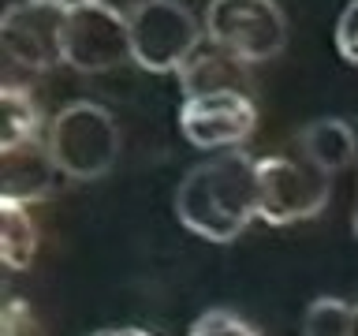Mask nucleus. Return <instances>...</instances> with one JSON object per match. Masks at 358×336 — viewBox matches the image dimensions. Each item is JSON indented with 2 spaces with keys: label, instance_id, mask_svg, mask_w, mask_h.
<instances>
[{
  "label": "nucleus",
  "instance_id": "f257e3e1",
  "mask_svg": "<svg viewBox=\"0 0 358 336\" xmlns=\"http://www.w3.org/2000/svg\"><path fill=\"white\" fill-rule=\"evenodd\" d=\"M176 217L198 239H239L257 217V161L231 150L190 168L176 187Z\"/></svg>",
  "mask_w": 358,
  "mask_h": 336
},
{
  "label": "nucleus",
  "instance_id": "f03ea898",
  "mask_svg": "<svg viewBox=\"0 0 358 336\" xmlns=\"http://www.w3.org/2000/svg\"><path fill=\"white\" fill-rule=\"evenodd\" d=\"M49 150L67 179H101L120 157V123L97 101H71L49 123Z\"/></svg>",
  "mask_w": 358,
  "mask_h": 336
},
{
  "label": "nucleus",
  "instance_id": "7ed1b4c3",
  "mask_svg": "<svg viewBox=\"0 0 358 336\" xmlns=\"http://www.w3.org/2000/svg\"><path fill=\"white\" fill-rule=\"evenodd\" d=\"M332 176L313 161L295 157H262L257 161V217L273 228L310 220L329 206Z\"/></svg>",
  "mask_w": 358,
  "mask_h": 336
},
{
  "label": "nucleus",
  "instance_id": "20e7f679",
  "mask_svg": "<svg viewBox=\"0 0 358 336\" xmlns=\"http://www.w3.org/2000/svg\"><path fill=\"white\" fill-rule=\"evenodd\" d=\"M201 34H206V22L190 15L187 4L145 0L131 15V60L153 75L179 71L201 45Z\"/></svg>",
  "mask_w": 358,
  "mask_h": 336
},
{
  "label": "nucleus",
  "instance_id": "39448f33",
  "mask_svg": "<svg viewBox=\"0 0 358 336\" xmlns=\"http://www.w3.org/2000/svg\"><path fill=\"white\" fill-rule=\"evenodd\" d=\"M206 34L246 64L276 60L287 45V19L276 0H209Z\"/></svg>",
  "mask_w": 358,
  "mask_h": 336
},
{
  "label": "nucleus",
  "instance_id": "423d86ee",
  "mask_svg": "<svg viewBox=\"0 0 358 336\" xmlns=\"http://www.w3.org/2000/svg\"><path fill=\"white\" fill-rule=\"evenodd\" d=\"M131 60V19L105 8L101 0L67 8L64 27V64L83 75H101Z\"/></svg>",
  "mask_w": 358,
  "mask_h": 336
},
{
  "label": "nucleus",
  "instance_id": "0eeeda50",
  "mask_svg": "<svg viewBox=\"0 0 358 336\" xmlns=\"http://www.w3.org/2000/svg\"><path fill=\"white\" fill-rule=\"evenodd\" d=\"M64 27L67 8L60 0H19L0 19V45L27 71H49L64 64Z\"/></svg>",
  "mask_w": 358,
  "mask_h": 336
},
{
  "label": "nucleus",
  "instance_id": "6e6552de",
  "mask_svg": "<svg viewBox=\"0 0 358 336\" xmlns=\"http://www.w3.org/2000/svg\"><path fill=\"white\" fill-rule=\"evenodd\" d=\"M257 127V108L250 94L220 90V94H194L179 108V131L194 150H231L243 146Z\"/></svg>",
  "mask_w": 358,
  "mask_h": 336
},
{
  "label": "nucleus",
  "instance_id": "1a4fd4ad",
  "mask_svg": "<svg viewBox=\"0 0 358 336\" xmlns=\"http://www.w3.org/2000/svg\"><path fill=\"white\" fill-rule=\"evenodd\" d=\"M60 164L49 150V139H22L15 146H0V198L11 202H41L60 183Z\"/></svg>",
  "mask_w": 358,
  "mask_h": 336
},
{
  "label": "nucleus",
  "instance_id": "9d476101",
  "mask_svg": "<svg viewBox=\"0 0 358 336\" xmlns=\"http://www.w3.org/2000/svg\"><path fill=\"white\" fill-rule=\"evenodd\" d=\"M179 86H183L187 97L194 94H220V90H239V94H250V64L239 60L235 52L220 49L217 41L198 45L190 52V60L179 67Z\"/></svg>",
  "mask_w": 358,
  "mask_h": 336
},
{
  "label": "nucleus",
  "instance_id": "9b49d317",
  "mask_svg": "<svg viewBox=\"0 0 358 336\" xmlns=\"http://www.w3.org/2000/svg\"><path fill=\"white\" fill-rule=\"evenodd\" d=\"M299 142H302V157L313 161L317 168H324L329 176L343 172V168L358 157V139H355V131L347 120H332V116L313 120L302 127Z\"/></svg>",
  "mask_w": 358,
  "mask_h": 336
},
{
  "label": "nucleus",
  "instance_id": "f8f14e48",
  "mask_svg": "<svg viewBox=\"0 0 358 336\" xmlns=\"http://www.w3.org/2000/svg\"><path fill=\"white\" fill-rule=\"evenodd\" d=\"M38 258V224L22 202L0 198V262L8 273H22Z\"/></svg>",
  "mask_w": 358,
  "mask_h": 336
},
{
  "label": "nucleus",
  "instance_id": "ddd939ff",
  "mask_svg": "<svg viewBox=\"0 0 358 336\" xmlns=\"http://www.w3.org/2000/svg\"><path fill=\"white\" fill-rule=\"evenodd\" d=\"M41 127V108L30 97V90L15 83L4 86L0 94V146H15L22 139H34Z\"/></svg>",
  "mask_w": 358,
  "mask_h": 336
},
{
  "label": "nucleus",
  "instance_id": "4468645a",
  "mask_svg": "<svg viewBox=\"0 0 358 336\" xmlns=\"http://www.w3.org/2000/svg\"><path fill=\"white\" fill-rule=\"evenodd\" d=\"M302 336H351V302L321 295L302 314Z\"/></svg>",
  "mask_w": 358,
  "mask_h": 336
},
{
  "label": "nucleus",
  "instance_id": "2eb2a0df",
  "mask_svg": "<svg viewBox=\"0 0 358 336\" xmlns=\"http://www.w3.org/2000/svg\"><path fill=\"white\" fill-rule=\"evenodd\" d=\"M187 336H262V332L235 310H209L190 325Z\"/></svg>",
  "mask_w": 358,
  "mask_h": 336
},
{
  "label": "nucleus",
  "instance_id": "dca6fc26",
  "mask_svg": "<svg viewBox=\"0 0 358 336\" xmlns=\"http://www.w3.org/2000/svg\"><path fill=\"white\" fill-rule=\"evenodd\" d=\"M0 336H45L38 314L30 310V302L8 299L4 314H0Z\"/></svg>",
  "mask_w": 358,
  "mask_h": 336
},
{
  "label": "nucleus",
  "instance_id": "f3484780",
  "mask_svg": "<svg viewBox=\"0 0 358 336\" xmlns=\"http://www.w3.org/2000/svg\"><path fill=\"white\" fill-rule=\"evenodd\" d=\"M336 49H340V56L347 64L358 67V0H351L343 8L340 22H336Z\"/></svg>",
  "mask_w": 358,
  "mask_h": 336
},
{
  "label": "nucleus",
  "instance_id": "a211bd4d",
  "mask_svg": "<svg viewBox=\"0 0 358 336\" xmlns=\"http://www.w3.org/2000/svg\"><path fill=\"white\" fill-rule=\"evenodd\" d=\"M101 4H105V8H112V11H120L123 19H131L134 11H138V8L145 4V0H101Z\"/></svg>",
  "mask_w": 358,
  "mask_h": 336
},
{
  "label": "nucleus",
  "instance_id": "6ab92c4d",
  "mask_svg": "<svg viewBox=\"0 0 358 336\" xmlns=\"http://www.w3.org/2000/svg\"><path fill=\"white\" fill-rule=\"evenodd\" d=\"M90 336H153V332H145V329H97Z\"/></svg>",
  "mask_w": 358,
  "mask_h": 336
},
{
  "label": "nucleus",
  "instance_id": "aec40b11",
  "mask_svg": "<svg viewBox=\"0 0 358 336\" xmlns=\"http://www.w3.org/2000/svg\"><path fill=\"white\" fill-rule=\"evenodd\" d=\"M351 336H358V302L351 307Z\"/></svg>",
  "mask_w": 358,
  "mask_h": 336
},
{
  "label": "nucleus",
  "instance_id": "412c9836",
  "mask_svg": "<svg viewBox=\"0 0 358 336\" xmlns=\"http://www.w3.org/2000/svg\"><path fill=\"white\" fill-rule=\"evenodd\" d=\"M64 8H83V4H94V0H60Z\"/></svg>",
  "mask_w": 358,
  "mask_h": 336
},
{
  "label": "nucleus",
  "instance_id": "4be33fe9",
  "mask_svg": "<svg viewBox=\"0 0 358 336\" xmlns=\"http://www.w3.org/2000/svg\"><path fill=\"white\" fill-rule=\"evenodd\" d=\"M355 235H358V206H355Z\"/></svg>",
  "mask_w": 358,
  "mask_h": 336
}]
</instances>
